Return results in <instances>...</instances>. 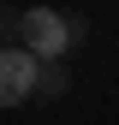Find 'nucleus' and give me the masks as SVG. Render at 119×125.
Returning <instances> with one entry per match:
<instances>
[{
  "label": "nucleus",
  "instance_id": "obj_1",
  "mask_svg": "<svg viewBox=\"0 0 119 125\" xmlns=\"http://www.w3.org/2000/svg\"><path fill=\"white\" fill-rule=\"evenodd\" d=\"M78 36H83L78 18H60L54 6H30V12H18V36H12V42H18V48H30L42 66H48V60H60Z\"/></svg>",
  "mask_w": 119,
  "mask_h": 125
},
{
  "label": "nucleus",
  "instance_id": "obj_2",
  "mask_svg": "<svg viewBox=\"0 0 119 125\" xmlns=\"http://www.w3.org/2000/svg\"><path fill=\"white\" fill-rule=\"evenodd\" d=\"M42 60L30 54V48H18V42H6L0 48V107H18V101H30L42 89Z\"/></svg>",
  "mask_w": 119,
  "mask_h": 125
},
{
  "label": "nucleus",
  "instance_id": "obj_3",
  "mask_svg": "<svg viewBox=\"0 0 119 125\" xmlns=\"http://www.w3.org/2000/svg\"><path fill=\"white\" fill-rule=\"evenodd\" d=\"M60 89H66V72H42V89H36V95H60Z\"/></svg>",
  "mask_w": 119,
  "mask_h": 125
}]
</instances>
